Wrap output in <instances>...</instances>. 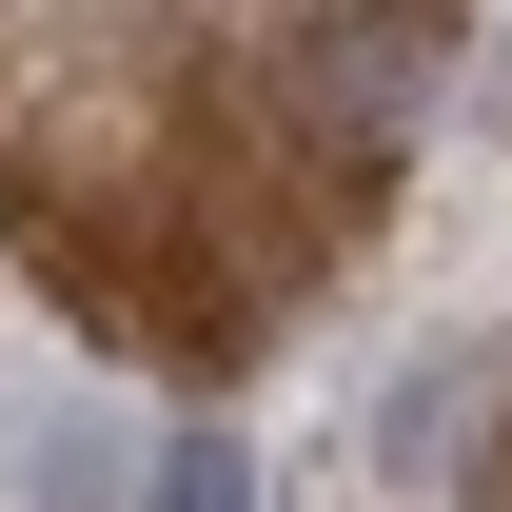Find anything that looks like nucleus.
Instances as JSON below:
<instances>
[{"mask_svg": "<svg viewBox=\"0 0 512 512\" xmlns=\"http://www.w3.org/2000/svg\"><path fill=\"white\" fill-rule=\"evenodd\" d=\"M453 79V20L434 0H335L316 20V60H296V99H316V158L335 178H375L394 138H414V99Z\"/></svg>", "mask_w": 512, "mask_h": 512, "instance_id": "f257e3e1", "label": "nucleus"}, {"mask_svg": "<svg viewBox=\"0 0 512 512\" xmlns=\"http://www.w3.org/2000/svg\"><path fill=\"white\" fill-rule=\"evenodd\" d=\"M453 414H473V355H414V375H394V473H453Z\"/></svg>", "mask_w": 512, "mask_h": 512, "instance_id": "f03ea898", "label": "nucleus"}, {"mask_svg": "<svg viewBox=\"0 0 512 512\" xmlns=\"http://www.w3.org/2000/svg\"><path fill=\"white\" fill-rule=\"evenodd\" d=\"M138 512H256V453H237V434H158Z\"/></svg>", "mask_w": 512, "mask_h": 512, "instance_id": "7ed1b4c3", "label": "nucleus"}, {"mask_svg": "<svg viewBox=\"0 0 512 512\" xmlns=\"http://www.w3.org/2000/svg\"><path fill=\"white\" fill-rule=\"evenodd\" d=\"M473 512H512V453H493V473H473Z\"/></svg>", "mask_w": 512, "mask_h": 512, "instance_id": "20e7f679", "label": "nucleus"}]
</instances>
